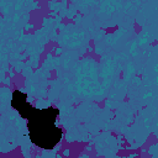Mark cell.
Here are the masks:
<instances>
[{
  "label": "cell",
  "mask_w": 158,
  "mask_h": 158,
  "mask_svg": "<svg viewBox=\"0 0 158 158\" xmlns=\"http://www.w3.org/2000/svg\"><path fill=\"white\" fill-rule=\"evenodd\" d=\"M52 109H44L41 111H33L28 117V132L35 144L41 148L49 149L54 147L60 137V128L56 125L57 111L51 115Z\"/></svg>",
  "instance_id": "obj_1"
}]
</instances>
